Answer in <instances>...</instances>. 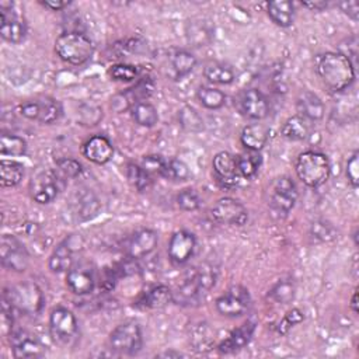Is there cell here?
I'll list each match as a JSON object with an SVG mask.
<instances>
[{
	"label": "cell",
	"mask_w": 359,
	"mask_h": 359,
	"mask_svg": "<svg viewBox=\"0 0 359 359\" xmlns=\"http://www.w3.org/2000/svg\"><path fill=\"white\" fill-rule=\"evenodd\" d=\"M271 297L276 300L278 303L286 304L293 300L294 297V286L290 279H282L279 280L271 290Z\"/></svg>",
	"instance_id": "39"
},
{
	"label": "cell",
	"mask_w": 359,
	"mask_h": 359,
	"mask_svg": "<svg viewBox=\"0 0 359 359\" xmlns=\"http://www.w3.org/2000/svg\"><path fill=\"white\" fill-rule=\"evenodd\" d=\"M346 178L349 184L356 188L359 184V153L353 151L346 161Z\"/></svg>",
	"instance_id": "45"
},
{
	"label": "cell",
	"mask_w": 359,
	"mask_h": 359,
	"mask_svg": "<svg viewBox=\"0 0 359 359\" xmlns=\"http://www.w3.org/2000/svg\"><path fill=\"white\" fill-rule=\"evenodd\" d=\"M80 248V237L70 236L65 238L49 257V269L52 272L60 273L67 272L74 265V252Z\"/></svg>",
	"instance_id": "16"
},
{
	"label": "cell",
	"mask_w": 359,
	"mask_h": 359,
	"mask_svg": "<svg viewBox=\"0 0 359 359\" xmlns=\"http://www.w3.org/2000/svg\"><path fill=\"white\" fill-rule=\"evenodd\" d=\"M215 279L216 275L210 266H201L178 285L172 292V300L181 306H196L215 285Z\"/></svg>",
	"instance_id": "2"
},
{
	"label": "cell",
	"mask_w": 359,
	"mask_h": 359,
	"mask_svg": "<svg viewBox=\"0 0 359 359\" xmlns=\"http://www.w3.org/2000/svg\"><path fill=\"white\" fill-rule=\"evenodd\" d=\"M161 177L171 181H185L189 177V168L182 160L171 158L165 163V168Z\"/></svg>",
	"instance_id": "38"
},
{
	"label": "cell",
	"mask_w": 359,
	"mask_h": 359,
	"mask_svg": "<svg viewBox=\"0 0 359 359\" xmlns=\"http://www.w3.org/2000/svg\"><path fill=\"white\" fill-rule=\"evenodd\" d=\"M338 7L341 8V11H344V14H346L351 20L358 21L359 18V3L356 0H345V1H339Z\"/></svg>",
	"instance_id": "49"
},
{
	"label": "cell",
	"mask_w": 359,
	"mask_h": 359,
	"mask_svg": "<svg viewBox=\"0 0 359 359\" xmlns=\"http://www.w3.org/2000/svg\"><path fill=\"white\" fill-rule=\"evenodd\" d=\"M109 76L115 81H132L137 77V69L133 65L118 63L111 66Z\"/></svg>",
	"instance_id": "42"
},
{
	"label": "cell",
	"mask_w": 359,
	"mask_h": 359,
	"mask_svg": "<svg viewBox=\"0 0 359 359\" xmlns=\"http://www.w3.org/2000/svg\"><path fill=\"white\" fill-rule=\"evenodd\" d=\"M165 163L167 160H164L161 156L157 154H151V156H146L142 160V167L146 172L151 174H157V175H163V171L165 168Z\"/></svg>",
	"instance_id": "43"
},
{
	"label": "cell",
	"mask_w": 359,
	"mask_h": 359,
	"mask_svg": "<svg viewBox=\"0 0 359 359\" xmlns=\"http://www.w3.org/2000/svg\"><path fill=\"white\" fill-rule=\"evenodd\" d=\"M3 296L10 302L14 310L27 316H36L41 313L45 299L41 287L34 282H21L10 290H4Z\"/></svg>",
	"instance_id": "5"
},
{
	"label": "cell",
	"mask_w": 359,
	"mask_h": 359,
	"mask_svg": "<svg viewBox=\"0 0 359 359\" xmlns=\"http://www.w3.org/2000/svg\"><path fill=\"white\" fill-rule=\"evenodd\" d=\"M180 123L185 130H191V132H196L203 128L202 118L191 107H184L180 111Z\"/></svg>",
	"instance_id": "41"
},
{
	"label": "cell",
	"mask_w": 359,
	"mask_h": 359,
	"mask_svg": "<svg viewBox=\"0 0 359 359\" xmlns=\"http://www.w3.org/2000/svg\"><path fill=\"white\" fill-rule=\"evenodd\" d=\"M0 153L1 156H11V157L24 156L27 153V142L20 136H15L11 133H1Z\"/></svg>",
	"instance_id": "35"
},
{
	"label": "cell",
	"mask_w": 359,
	"mask_h": 359,
	"mask_svg": "<svg viewBox=\"0 0 359 359\" xmlns=\"http://www.w3.org/2000/svg\"><path fill=\"white\" fill-rule=\"evenodd\" d=\"M142 345V328L136 321H123L109 334V348L119 355H136Z\"/></svg>",
	"instance_id": "6"
},
{
	"label": "cell",
	"mask_w": 359,
	"mask_h": 359,
	"mask_svg": "<svg viewBox=\"0 0 359 359\" xmlns=\"http://www.w3.org/2000/svg\"><path fill=\"white\" fill-rule=\"evenodd\" d=\"M161 356H182V353H180V352H165V353H161Z\"/></svg>",
	"instance_id": "53"
},
{
	"label": "cell",
	"mask_w": 359,
	"mask_h": 359,
	"mask_svg": "<svg viewBox=\"0 0 359 359\" xmlns=\"http://www.w3.org/2000/svg\"><path fill=\"white\" fill-rule=\"evenodd\" d=\"M56 164H57V170L65 177H76L81 172V165L74 158H62V160H57Z\"/></svg>",
	"instance_id": "47"
},
{
	"label": "cell",
	"mask_w": 359,
	"mask_h": 359,
	"mask_svg": "<svg viewBox=\"0 0 359 359\" xmlns=\"http://www.w3.org/2000/svg\"><path fill=\"white\" fill-rule=\"evenodd\" d=\"M255 325H257L255 321L247 320L240 327L233 330L227 335V338L219 344V346H217L219 352L231 353V352H236V351L244 348L250 342V339L252 338L254 331H255Z\"/></svg>",
	"instance_id": "22"
},
{
	"label": "cell",
	"mask_w": 359,
	"mask_h": 359,
	"mask_svg": "<svg viewBox=\"0 0 359 359\" xmlns=\"http://www.w3.org/2000/svg\"><path fill=\"white\" fill-rule=\"evenodd\" d=\"M157 243H158V236L154 230L142 229L132 236L128 244V255L130 259L143 258L156 250Z\"/></svg>",
	"instance_id": "20"
},
{
	"label": "cell",
	"mask_w": 359,
	"mask_h": 359,
	"mask_svg": "<svg viewBox=\"0 0 359 359\" xmlns=\"http://www.w3.org/2000/svg\"><path fill=\"white\" fill-rule=\"evenodd\" d=\"M196 245L195 236L187 230L175 231L168 241V258L177 265L185 264L194 254Z\"/></svg>",
	"instance_id": "18"
},
{
	"label": "cell",
	"mask_w": 359,
	"mask_h": 359,
	"mask_svg": "<svg viewBox=\"0 0 359 359\" xmlns=\"http://www.w3.org/2000/svg\"><path fill=\"white\" fill-rule=\"evenodd\" d=\"M212 165L217 180L224 187H233L237 184V164L233 154L229 151H219L215 154Z\"/></svg>",
	"instance_id": "23"
},
{
	"label": "cell",
	"mask_w": 359,
	"mask_h": 359,
	"mask_svg": "<svg viewBox=\"0 0 359 359\" xmlns=\"http://www.w3.org/2000/svg\"><path fill=\"white\" fill-rule=\"evenodd\" d=\"M170 63H171V67H172L175 76L184 77L188 73H191L194 70V67L196 66V57L191 52L180 49L171 55Z\"/></svg>",
	"instance_id": "34"
},
{
	"label": "cell",
	"mask_w": 359,
	"mask_h": 359,
	"mask_svg": "<svg viewBox=\"0 0 359 359\" xmlns=\"http://www.w3.org/2000/svg\"><path fill=\"white\" fill-rule=\"evenodd\" d=\"M210 217L219 224L243 226L248 220V212L245 206L233 198H220L210 208Z\"/></svg>",
	"instance_id": "12"
},
{
	"label": "cell",
	"mask_w": 359,
	"mask_h": 359,
	"mask_svg": "<svg viewBox=\"0 0 359 359\" xmlns=\"http://www.w3.org/2000/svg\"><path fill=\"white\" fill-rule=\"evenodd\" d=\"M296 108L299 115L309 121H320L325 112L324 102L317 94L311 91H303L299 94Z\"/></svg>",
	"instance_id": "25"
},
{
	"label": "cell",
	"mask_w": 359,
	"mask_h": 359,
	"mask_svg": "<svg viewBox=\"0 0 359 359\" xmlns=\"http://www.w3.org/2000/svg\"><path fill=\"white\" fill-rule=\"evenodd\" d=\"M83 156L94 164H107L114 156V147L105 136L95 135L84 143Z\"/></svg>",
	"instance_id": "21"
},
{
	"label": "cell",
	"mask_w": 359,
	"mask_h": 359,
	"mask_svg": "<svg viewBox=\"0 0 359 359\" xmlns=\"http://www.w3.org/2000/svg\"><path fill=\"white\" fill-rule=\"evenodd\" d=\"M310 132H311V121L300 115L290 116L289 119L285 121L282 126V135L286 139L293 142H300L307 139L310 136Z\"/></svg>",
	"instance_id": "28"
},
{
	"label": "cell",
	"mask_w": 359,
	"mask_h": 359,
	"mask_svg": "<svg viewBox=\"0 0 359 359\" xmlns=\"http://www.w3.org/2000/svg\"><path fill=\"white\" fill-rule=\"evenodd\" d=\"M297 201V188L292 178L283 175L275 178L268 188V205L273 213L286 216Z\"/></svg>",
	"instance_id": "7"
},
{
	"label": "cell",
	"mask_w": 359,
	"mask_h": 359,
	"mask_svg": "<svg viewBox=\"0 0 359 359\" xmlns=\"http://www.w3.org/2000/svg\"><path fill=\"white\" fill-rule=\"evenodd\" d=\"M172 302V290L165 285H157L147 289L139 296L135 302V306L139 309H161Z\"/></svg>",
	"instance_id": "24"
},
{
	"label": "cell",
	"mask_w": 359,
	"mask_h": 359,
	"mask_svg": "<svg viewBox=\"0 0 359 359\" xmlns=\"http://www.w3.org/2000/svg\"><path fill=\"white\" fill-rule=\"evenodd\" d=\"M1 265L14 272H22L28 266L29 254L24 244L14 236L4 234L0 244Z\"/></svg>",
	"instance_id": "13"
},
{
	"label": "cell",
	"mask_w": 359,
	"mask_h": 359,
	"mask_svg": "<svg viewBox=\"0 0 359 359\" xmlns=\"http://www.w3.org/2000/svg\"><path fill=\"white\" fill-rule=\"evenodd\" d=\"M303 6L310 10H314V11H321L328 7V3L327 1H307V3H303Z\"/></svg>",
	"instance_id": "51"
},
{
	"label": "cell",
	"mask_w": 359,
	"mask_h": 359,
	"mask_svg": "<svg viewBox=\"0 0 359 359\" xmlns=\"http://www.w3.org/2000/svg\"><path fill=\"white\" fill-rule=\"evenodd\" d=\"M303 318H304L303 313H302L299 309H293V310L289 311V313L282 318V321L279 323V325H278V332H280V334L287 332V330H289L290 327H293L294 324L303 321Z\"/></svg>",
	"instance_id": "48"
},
{
	"label": "cell",
	"mask_w": 359,
	"mask_h": 359,
	"mask_svg": "<svg viewBox=\"0 0 359 359\" xmlns=\"http://www.w3.org/2000/svg\"><path fill=\"white\" fill-rule=\"evenodd\" d=\"M269 18L279 27H290L294 21V6L287 0H273L266 4Z\"/></svg>",
	"instance_id": "27"
},
{
	"label": "cell",
	"mask_w": 359,
	"mask_h": 359,
	"mask_svg": "<svg viewBox=\"0 0 359 359\" xmlns=\"http://www.w3.org/2000/svg\"><path fill=\"white\" fill-rule=\"evenodd\" d=\"M201 198L196 194V191L191 189V188H185L182 191L178 192L177 195V205L180 209L185 210V212H192L201 208Z\"/></svg>",
	"instance_id": "40"
},
{
	"label": "cell",
	"mask_w": 359,
	"mask_h": 359,
	"mask_svg": "<svg viewBox=\"0 0 359 359\" xmlns=\"http://www.w3.org/2000/svg\"><path fill=\"white\" fill-rule=\"evenodd\" d=\"M43 7L52 10V11H60L65 7H67L70 4V1H60V0H43L41 1Z\"/></svg>",
	"instance_id": "50"
},
{
	"label": "cell",
	"mask_w": 359,
	"mask_h": 359,
	"mask_svg": "<svg viewBox=\"0 0 359 359\" xmlns=\"http://www.w3.org/2000/svg\"><path fill=\"white\" fill-rule=\"evenodd\" d=\"M126 175H128L129 182L139 192H144L151 187V175L149 172H146L142 165H137V164H133V163L128 164Z\"/></svg>",
	"instance_id": "37"
},
{
	"label": "cell",
	"mask_w": 359,
	"mask_h": 359,
	"mask_svg": "<svg viewBox=\"0 0 359 359\" xmlns=\"http://www.w3.org/2000/svg\"><path fill=\"white\" fill-rule=\"evenodd\" d=\"M351 309L353 310V313H358V290H355V292H353V294H352Z\"/></svg>",
	"instance_id": "52"
},
{
	"label": "cell",
	"mask_w": 359,
	"mask_h": 359,
	"mask_svg": "<svg viewBox=\"0 0 359 359\" xmlns=\"http://www.w3.org/2000/svg\"><path fill=\"white\" fill-rule=\"evenodd\" d=\"M203 76L215 84H230L234 80V72L224 63L210 62L203 67Z\"/></svg>",
	"instance_id": "30"
},
{
	"label": "cell",
	"mask_w": 359,
	"mask_h": 359,
	"mask_svg": "<svg viewBox=\"0 0 359 359\" xmlns=\"http://www.w3.org/2000/svg\"><path fill=\"white\" fill-rule=\"evenodd\" d=\"M0 35L10 43H20L27 35V24L11 1H0Z\"/></svg>",
	"instance_id": "10"
},
{
	"label": "cell",
	"mask_w": 359,
	"mask_h": 359,
	"mask_svg": "<svg viewBox=\"0 0 359 359\" xmlns=\"http://www.w3.org/2000/svg\"><path fill=\"white\" fill-rule=\"evenodd\" d=\"M130 112H132V118L133 121L140 125V126H144V128H151L157 123L158 121V114H157V109L154 108V105H151L150 102L147 101H142V102H137L135 104L132 108H130Z\"/></svg>",
	"instance_id": "32"
},
{
	"label": "cell",
	"mask_w": 359,
	"mask_h": 359,
	"mask_svg": "<svg viewBox=\"0 0 359 359\" xmlns=\"http://www.w3.org/2000/svg\"><path fill=\"white\" fill-rule=\"evenodd\" d=\"M73 206H74V213L81 220H88L94 217L100 210V203L97 198L88 191L77 195L76 201L73 202Z\"/></svg>",
	"instance_id": "31"
},
{
	"label": "cell",
	"mask_w": 359,
	"mask_h": 359,
	"mask_svg": "<svg viewBox=\"0 0 359 359\" xmlns=\"http://www.w3.org/2000/svg\"><path fill=\"white\" fill-rule=\"evenodd\" d=\"M240 109L247 118L259 121L268 115L269 104L259 90L248 88L240 95Z\"/></svg>",
	"instance_id": "19"
},
{
	"label": "cell",
	"mask_w": 359,
	"mask_h": 359,
	"mask_svg": "<svg viewBox=\"0 0 359 359\" xmlns=\"http://www.w3.org/2000/svg\"><path fill=\"white\" fill-rule=\"evenodd\" d=\"M49 332L56 344L70 345L79 332L74 314L66 307H55L49 314Z\"/></svg>",
	"instance_id": "8"
},
{
	"label": "cell",
	"mask_w": 359,
	"mask_h": 359,
	"mask_svg": "<svg viewBox=\"0 0 359 359\" xmlns=\"http://www.w3.org/2000/svg\"><path fill=\"white\" fill-rule=\"evenodd\" d=\"M317 73L324 86L334 91L348 88L355 80V66L345 55L339 52H327L317 62Z\"/></svg>",
	"instance_id": "1"
},
{
	"label": "cell",
	"mask_w": 359,
	"mask_h": 359,
	"mask_svg": "<svg viewBox=\"0 0 359 359\" xmlns=\"http://www.w3.org/2000/svg\"><path fill=\"white\" fill-rule=\"evenodd\" d=\"M198 101L208 109H219L226 104V95L222 90L202 86L196 93Z\"/></svg>",
	"instance_id": "36"
},
{
	"label": "cell",
	"mask_w": 359,
	"mask_h": 359,
	"mask_svg": "<svg viewBox=\"0 0 359 359\" xmlns=\"http://www.w3.org/2000/svg\"><path fill=\"white\" fill-rule=\"evenodd\" d=\"M31 198L41 205L50 203L59 194V177L53 170H43L36 172L28 185Z\"/></svg>",
	"instance_id": "11"
},
{
	"label": "cell",
	"mask_w": 359,
	"mask_h": 359,
	"mask_svg": "<svg viewBox=\"0 0 359 359\" xmlns=\"http://www.w3.org/2000/svg\"><path fill=\"white\" fill-rule=\"evenodd\" d=\"M248 290L241 286H233L216 299V310L226 317H238L250 307Z\"/></svg>",
	"instance_id": "14"
},
{
	"label": "cell",
	"mask_w": 359,
	"mask_h": 359,
	"mask_svg": "<svg viewBox=\"0 0 359 359\" xmlns=\"http://www.w3.org/2000/svg\"><path fill=\"white\" fill-rule=\"evenodd\" d=\"M269 132L262 123H251L244 126L240 135V140L247 150L259 151L268 140Z\"/></svg>",
	"instance_id": "26"
},
{
	"label": "cell",
	"mask_w": 359,
	"mask_h": 359,
	"mask_svg": "<svg viewBox=\"0 0 359 359\" xmlns=\"http://www.w3.org/2000/svg\"><path fill=\"white\" fill-rule=\"evenodd\" d=\"M328 157L320 151H304L296 160V174L310 188L323 185L330 177Z\"/></svg>",
	"instance_id": "4"
},
{
	"label": "cell",
	"mask_w": 359,
	"mask_h": 359,
	"mask_svg": "<svg viewBox=\"0 0 359 359\" xmlns=\"http://www.w3.org/2000/svg\"><path fill=\"white\" fill-rule=\"evenodd\" d=\"M24 177V165L15 160L0 161V185L3 188H11L21 182Z\"/></svg>",
	"instance_id": "29"
},
{
	"label": "cell",
	"mask_w": 359,
	"mask_h": 359,
	"mask_svg": "<svg viewBox=\"0 0 359 359\" xmlns=\"http://www.w3.org/2000/svg\"><path fill=\"white\" fill-rule=\"evenodd\" d=\"M10 345L14 358L31 359L43 355L45 348L38 337L27 330H17L10 334Z\"/></svg>",
	"instance_id": "15"
},
{
	"label": "cell",
	"mask_w": 359,
	"mask_h": 359,
	"mask_svg": "<svg viewBox=\"0 0 359 359\" xmlns=\"http://www.w3.org/2000/svg\"><path fill=\"white\" fill-rule=\"evenodd\" d=\"M313 237L318 238L320 241H331L337 237L335 229L327 222H316L311 226Z\"/></svg>",
	"instance_id": "44"
},
{
	"label": "cell",
	"mask_w": 359,
	"mask_h": 359,
	"mask_svg": "<svg viewBox=\"0 0 359 359\" xmlns=\"http://www.w3.org/2000/svg\"><path fill=\"white\" fill-rule=\"evenodd\" d=\"M20 114L28 119L49 125L60 119L63 115V108L62 104L52 97H39L24 101L20 105Z\"/></svg>",
	"instance_id": "9"
},
{
	"label": "cell",
	"mask_w": 359,
	"mask_h": 359,
	"mask_svg": "<svg viewBox=\"0 0 359 359\" xmlns=\"http://www.w3.org/2000/svg\"><path fill=\"white\" fill-rule=\"evenodd\" d=\"M95 285L94 269L88 264H74L66 273V286L74 294H87Z\"/></svg>",
	"instance_id": "17"
},
{
	"label": "cell",
	"mask_w": 359,
	"mask_h": 359,
	"mask_svg": "<svg viewBox=\"0 0 359 359\" xmlns=\"http://www.w3.org/2000/svg\"><path fill=\"white\" fill-rule=\"evenodd\" d=\"M261 156L258 151L247 150L241 153L238 157H236V164H237V172L243 175L244 178H251L254 177L261 165Z\"/></svg>",
	"instance_id": "33"
},
{
	"label": "cell",
	"mask_w": 359,
	"mask_h": 359,
	"mask_svg": "<svg viewBox=\"0 0 359 359\" xmlns=\"http://www.w3.org/2000/svg\"><path fill=\"white\" fill-rule=\"evenodd\" d=\"M55 52L66 63L83 65L91 59L94 45L84 34L70 31L57 36L55 41Z\"/></svg>",
	"instance_id": "3"
},
{
	"label": "cell",
	"mask_w": 359,
	"mask_h": 359,
	"mask_svg": "<svg viewBox=\"0 0 359 359\" xmlns=\"http://www.w3.org/2000/svg\"><path fill=\"white\" fill-rule=\"evenodd\" d=\"M188 38L189 41L195 42L196 46H203L210 41V31H206L202 24H192L191 29L188 31Z\"/></svg>",
	"instance_id": "46"
}]
</instances>
